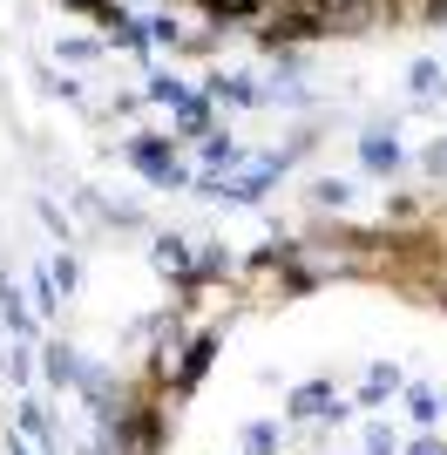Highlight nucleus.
Instances as JSON below:
<instances>
[{
    "instance_id": "f257e3e1",
    "label": "nucleus",
    "mask_w": 447,
    "mask_h": 455,
    "mask_svg": "<svg viewBox=\"0 0 447 455\" xmlns=\"http://www.w3.org/2000/svg\"><path fill=\"white\" fill-rule=\"evenodd\" d=\"M271 449H278V428H264V421L244 428V455H271Z\"/></svg>"
},
{
    "instance_id": "f03ea898",
    "label": "nucleus",
    "mask_w": 447,
    "mask_h": 455,
    "mask_svg": "<svg viewBox=\"0 0 447 455\" xmlns=\"http://www.w3.org/2000/svg\"><path fill=\"white\" fill-rule=\"evenodd\" d=\"M413 455H447V449H441V442H413Z\"/></svg>"
}]
</instances>
